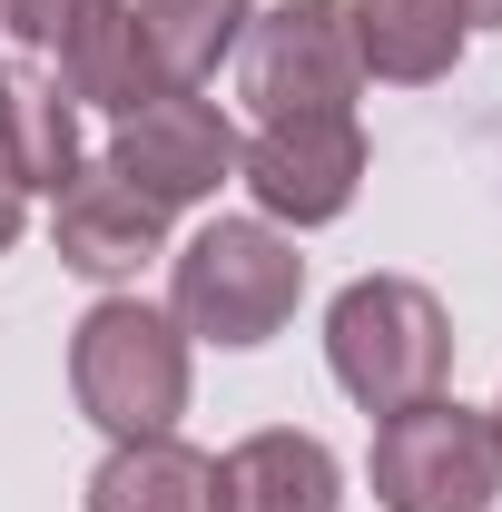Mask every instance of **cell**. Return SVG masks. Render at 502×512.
<instances>
[{"instance_id":"18","label":"cell","mask_w":502,"mask_h":512,"mask_svg":"<svg viewBox=\"0 0 502 512\" xmlns=\"http://www.w3.org/2000/svg\"><path fill=\"white\" fill-rule=\"evenodd\" d=\"M493 444H502V404H493Z\"/></svg>"},{"instance_id":"14","label":"cell","mask_w":502,"mask_h":512,"mask_svg":"<svg viewBox=\"0 0 502 512\" xmlns=\"http://www.w3.org/2000/svg\"><path fill=\"white\" fill-rule=\"evenodd\" d=\"M247 0H138V30H148V60L168 89H197L207 69L247 40Z\"/></svg>"},{"instance_id":"17","label":"cell","mask_w":502,"mask_h":512,"mask_svg":"<svg viewBox=\"0 0 502 512\" xmlns=\"http://www.w3.org/2000/svg\"><path fill=\"white\" fill-rule=\"evenodd\" d=\"M453 10H463V30H473V20H502V0H453Z\"/></svg>"},{"instance_id":"15","label":"cell","mask_w":502,"mask_h":512,"mask_svg":"<svg viewBox=\"0 0 502 512\" xmlns=\"http://www.w3.org/2000/svg\"><path fill=\"white\" fill-rule=\"evenodd\" d=\"M79 10H89V0H0V30H20V40H40V50H50Z\"/></svg>"},{"instance_id":"16","label":"cell","mask_w":502,"mask_h":512,"mask_svg":"<svg viewBox=\"0 0 502 512\" xmlns=\"http://www.w3.org/2000/svg\"><path fill=\"white\" fill-rule=\"evenodd\" d=\"M10 237H20V188L0 178V256H10Z\"/></svg>"},{"instance_id":"13","label":"cell","mask_w":502,"mask_h":512,"mask_svg":"<svg viewBox=\"0 0 502 512\" xmlns=\"http://www.w3.org/2000/svg\"><path fill=\"white\" fill-rule=\"evenodd\" d=\"M89 512H217V463L188 444H119L89 483Z\"/></svg>"},{"instance_id":"4","label":"cell","mask_w":502,"mask_h":512,"mask_svg":"<svg viewBox=\"0 0 502 512\" xmlns=\"http://www.w3.org/2000/svg\"><path fill=\"white\" fill-rule=\"evenodd\" d=\"M493 493H502L493 414L424 394V404L375 424V503L384 512H483Z\"/></svg>"},{"instance_id":"11","label":"cell","mask_w":502,"mask_h":512,"mask_svg":"<svg viewBox=\"0 0 502 512\" xmlns=\"http://www.w3.org/2000/svg\"><path fill=\"white\" fill-rule=\"evenodd\" d=\"M335 453L276 424V434H247V444L217 463V512H335Z\"/></svg>"},{"instance_id":"1","label":"cell","mask_w":502,"mask_h":512,"mask_svg":"<svg viewBox=\"0 0 502 512\" xmlns=\"http://www.w3.org/2000/svg\"><path fill=\"white\" fill-rule=\"evenodd\" d=\"M69 384H79V414L109 444H158L188 414V335L138 296H109L69 335Z\"/></svg>"},{"instance_id":"9","label":"cell","mask_w":502,"mask_h":512,"mask_svg":"<svg viewBox=\"0 0 502 512\" xmlns=\"http://www.w3.org/2000/svg\"><path fill=\"white\" fill-rule=\"evenodd\" d=\"M158 237H168V207L138 197L119 168H79L60 188V256L79 276H128L158 256Z\"/></svg>"},{"instance_id":"7","label":"cell","mask_w":502,"mask_h":512,"mask_svg":"<svg viewBox=\"0 0 502 512\" xmlns=\"http://www.w3.org/2000/svg\"><path fill=\"white\" fill-rule=\"evenodd\" d=\"M247 188L266 217H296V227H325L355 207V178H365V128L355 119H266L237 148Z\"/></svg>"},{"instance_id":"5","label":"cell","mask_w":502,"mask_h":512,"mask_svg":"<svg viewBox=\"0 0 502 512\" xmlns=\"http://www.w3.org/2000/svg\"><path fill=\"white\" fill-rule=\"evenodd\" d=\"M355 89H365V60H355L345 0H286L247 20L256 119H355Z\"/></svg>"},{"instance_id":"12","label":"cell","mask_w":502,"mask_h":512,"mask_svg":"<svg viewBox=\"0 0 502 512\" xmlns=\"http://www.w3.org/2000/svg\"><path fill=\"white\" fill-rule=\"evenodd\" d=\"M355 60L375 79H443L463 60V10L453 0H355Z\"/></svg>"},{"instance_id":"8","label":"cell","mask_w":502,"mask_h":512,"mask_svg":"<svg viewBox=\"0 0 502 512\" xmlns=\"http://www.w3.org/2000/svg\"><path fill=\"white\" fill-rule=\"evenodd\" d=\"M50 50H60V89L79 99V109H109V119L148 109V99L168 89V79H158V60H148L138 0H89L60 40H50Z\"/></svg>"},{"instance_id":"6","label":"cell","mask_w":502,"mask_h":512,"mask_svg":"<svg viewBox=\"0 0 502 512\" xmlns=\"http://www.w3.org/2000/svg\"><path fill=\"white\" fill-rule=\"evenodd\" d=\"M109 168H119L138 197H158V207H188V197L227 188V168H237V128H227V109H207L197 89H158L148 109H128V119H119Z\"/></svg>"},{"instance_id":"10","label":"cell","mask_w":502,"mask_h":512,"mask_svg":"<svg viewBox=\"0 0 502 512\" xmlns=\"http://www.w3.org/2000/svg\"><path fill=\"white\" fill-rule=\"evenodd\" d=\"M0 178L30 197L50 188L60 197L79 178V99H69L60 79H40V69H0Z\"/></svg>"},{"instance_id":"3","label":"cell","mask_w":502,"mask_h":512,"mask_svg":"<svg viewBox=\"0 0 502 512\" xmlns=\"http://www.w3.org/2000/svg\"><path fill=\"white\" fill-rule=\"evenodd\" d=\"M306 296V256L266 217H217L178 256V325L207 345H266Z\"/></svg>"},{"instance_id":"2","label":"cell","mask_w":502,"mask_h":512,"mask_svg":"<svg viewBox=\"0 0 502 512\" xmlns=\"http://www.w3.org/2000/svg\"><path fill=\"white\" fill-rule=\"evenodd\" d=\"M325 355H335V384L365 404V414H404L443 394L453 375V325L443 306L414 286V276H355L325 316Z\"/></svg>"}]
</instances>
